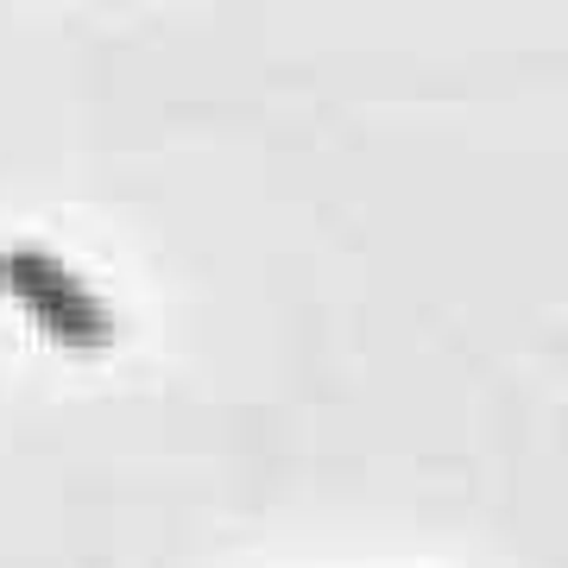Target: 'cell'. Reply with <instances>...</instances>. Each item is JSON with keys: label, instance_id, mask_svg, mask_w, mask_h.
Segmentation results:
<instances>
[{"label": "cell", "instance_id": "cell-1", "mask_svg": "<svg viewBox=\"0 0 568 568\" xmlns=\"http://www.w3.org/2000/svg\"><path fill=\"white\" fill-rule=\"evenodd\" d=\"M0 297L20 304L39 323L44 342L77 347V354H102L114 342V310L95 297V284L77 265L51 260L39 246H7L0 253Z\"/></svg>", "mask_w": 568, "mask_h": 568}]
</instances>
